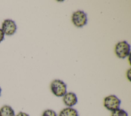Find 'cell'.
<instances>
[{
    "mask_svg": "<svg viewBox=\"0 0 131 116\" xmlns=\"http://www.w3.org/2000/svg\"><path fill=\"white\" fill-rule=\"evenodd\" d=\"M1 91H2V89H1V87H0V96H1Z\"/></svg>",
    "mask_w": 131,
    "mask_h": 116,
    "instance_id": "5bb4252c",
    "label": "cell"
},
{
    "mask_svg": "<svg viewBox=\"0 0 131 116\" xmlns=\"http://www.w3.org/2000/svg\"><path fill=\"white\" fill-rule=\"evenodd\" d=\"M130 69H128V71H127V77L128 78V79L129 80V81H130Z\"/></svg>",
    "mask_w": 131,
    "mask_h": 116,
    "instance_id": "4fadbf2b",
    "label": "cell"
},
{
    "mask_svg": "<svg viewBox=\"0 0 131 116\" xmlns=\"http://www.w3.org/2000/svg\"><path fill=\"white\" fill-rule=\"evenodd\" d=\"M4 36H5V34L4 32H3L2 30L0 29V42H1L3 40L4 38Z\"/></svg>",
    "mask_w": 131,
    "mask_h": 116,
    "instance_id": "8fae6325",
    "label": "cell"
},
{
    "mask_svg": "<svg viewBox=\"0 0 131 116\" xmlns=\"http://www.w3.org/2000/svg\"><path fill=\"white\" fill-rule=\"evenodd\" d=\"M41 116H57L56 112L52 109L45 110L41 115Z\"/></svg>",
    "mask_w": 131,
    "mask_h": 116,
    "instance_id": "30bf717a",
    "label": "cell"
},
{
    "mask_svg": "<svg viewBox=\"0 0 131 116\" xmlns=\"http://www.w3.org/2000/svg\"><path fill=\"white\" fill-rule=\"evenodd\" d=\"M15 116H29V115L26 112H24L23 111H20Z\"/></svg>",
    "mask_w": 131,
    "mask_h": 116,
    "instance_id": "7c38bea8",
    "label": "cell"
},
{
    "mask_svg": "<svg viewBox=\"0 0 131 116\" xmlns=\"http://www.w3.org/2000/svg\"><path fill=\"white\" fill-rule=\"evenodd\" d=\"M72 21L76 27L78 28L82 27L87 24V15L83 11H76L72 14Z\"/></svg>",
    "mask_w": 131,
    "mask_h": 116,
    "instance_id": "277c9868",
    "label": "cell"
},
{
    "mask_svg": "<svg viewBox=\"0 0 131 116\" xmlns=\"http://www.w3.org/2000/svg\"><path fill=\"white\" fill-rule=\"evenodd\" d=\"M50 89L52 92L56 97H63L67 92V84L62 80L55 79L50 84Z\"/></svg>",
    "mask_w": 131,
    "mask_h": 116,
    "instance_id": "6da1fadb",
    "label": "cell"
},
{
    "mask_svg": "<svg viewBox=\"0 0 131 116\" xmlns=\"http://www.w3.org/2000/svg\"><path fill=\"white\" fill-rule=\"evenodd\" d=\"M111 116H128V113L124 109L118 108L112 111Z\"/></svg>",
    "mask_w": 131,
    "mask_h": 116,
    "instance_id": "9c48e42d",
    "label": "cell"
},
{
    "mask_svg": "<svg viewBox=\"0 0 131 116\" xmlns=\"http://www.w3.org/2000/svg\"><path fill=\"white\" fill-rule=\"evenodd\" d=\"M13 109L9 105H5L0 108V116H15Z\"/></svg>",
    "mask_w": 131,
    "mask_h": 116,
    "instance_id": "ba28073f",
    "label": "cell"
},
{
    "mask_svg": "<svg viewBox=\"0 0 131 116\" xmlns=\"http://www.w3.org/2000/svg\"><path fill=\"white\" fill-rule=\"evenodd\" d=\"M58 116H79L78 111L72 107H66L62 109Z\"/></svg>",
    "mask_w": 131,
    "mask_h": 116,
    "instance_id": "52a82bcc",
    "label": "cell"
},
{
    "mask_svg": "<svg viewBox=\"0 0 131 116\" xmlns=\"http://www.w3.org/2000/svg\"><path fill=\"white\" fill-rule=\"evenodd\" d=\"M62 100L64 104L69 107H72L75 105L78 102L76 95L73 92H67L63 96Z\"/></svg>",
    "mask_w": 131,
    "mask_h": 116,
    "instance_id": "8992f818",
    "label": "cell"
},
{
    "mask_svg": "<svg viewBox=\"0 0 131 116\" xmlns=\"http://www.w3.org/2000/svg\"><path fill=\"white\" fill-rule=\"evenodd\" d=\"M1 29L4 34L11 36L15 33L17 26L14 21L10 19H6L2 22Z\"/></svg>",
    "mask_w": 131,
    "mask_h": 116,
    "instance_id": "5b68a950",
    "label": "cell"
},
{
    "mask_svg": "<svg viewBox=\"0 0 131 116\" xmlns=\"http://www.w3.org/2000/svg\"><path fill=\"white\" fill-rule=\"evenodd\" d=\"M130 51V46L126 41L118 42L115 47V52L118 57L124 59L129 56Z\"/></svg>",
    "mask_w": 131,
    "mask_h": 116,
    "instance_id": "7a4b0ae2",
    "label": "cell"
},
{
    "mask_svg": "<svg viewBox=\"0 0 131 116\" xmlns=\"http://www.w3.org/2000/svg\"><path fill=\"white\" fill-rule=\"evenodd\" d=\"M121 100L114 95H111L106 97L103 100L104 107L111 111H113L120 108Z\"/></svg>",
    "mask_w": 131,
    "mask_h": 116,
    "instance_id": "3957f363",
    "label": "cell"
}]
</instances>
